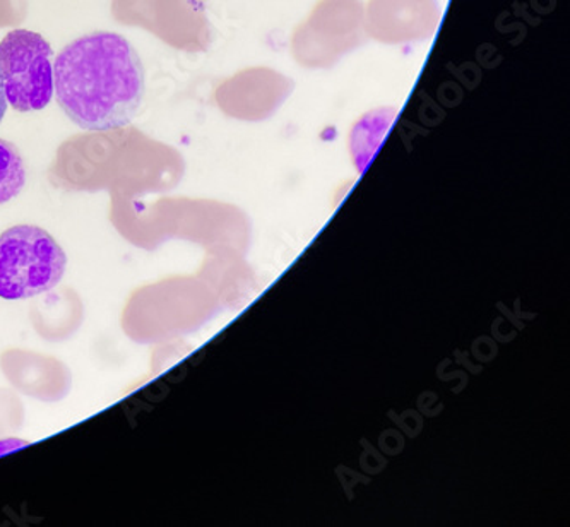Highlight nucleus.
Returning a JSON list of instances; mask_svg holds the SVG:
<instances>
[{
    "label": "nucleus",
    "mask_w": 570,
    "mask_h": 527,
    "mask_svg": "<svg viewBox=\"0 0 570 527\" xmlns=\"http://www.w3.org/2000/svg\"><path fill=\"white\" fill-rule=\"evenodd\" d=\"M396 117V108H381L362 117L353 129L352 145L355 152L356 167L363 170L365 163L374 157L375 149Z\"/></svg>",
    "instance_id": "nucleus-4"
},
{
    "label": "nucleus",
    "mask_w": 570,
    "mask_h": 527,
    "mask_svg": "<svg viewBox=\"0 0 570 527\" xmlns=\"http://www.w3.org/2000/svg\"><path fill=\"white\" fill-rule=\"evenodd\" d=\"M27 186V167L21 151L12 142L0 139V206L12 201Z\"/></svg>",
    "instance_id": "nucleus-5"
},
{
    "label": "nucleus",
    "mask_w": 570,
    "mask_h": 527,
    "mask_svg": "<svg viewBox=\"0 0 570 527\" xmlns=\"http://www.w3.org/2000/svg\"><path fill=\"white\" fill-rule=\"evenodd\" d=\"M53 50L40 33L12 30L0 41L6 101L19 113L40 112L53 97Z\"/></svg>",
    "instance_id": "nucleus-3"
},
{
    "label": "nucleus",
    "mask_w": 570,
    "mask_h": 527,
    "mask_svg": "<svg viewBox=\"0 0 570 527\" xmlns=\"http://www.w3.org/2000/svg\"><path fill=\"white\" fill-rule=\"evenodd\" d=\"M53 93L67 119L89 132L129 126L146 97L145 63L122 34L91 31L53 63Z\"/></svg>",
    "instance_id": "nucleus-1"
},
{
    "label": "nucleus",
    "mask_w": 570,
    "mask_h": 527,
    "mask_svg": "<svg viewBox=\"0 0 570 527\" xmlns=\"http://www.w3.org/2000/svg\"><path fill=\"white\" fill-rule=\"evenodd\" d=\"M8 101H6L4 86H2V76H0V123L4 120Z\"/></svg>",
    "instance_id": "nucleus-6"
},
{
    "label": "nucleus",
    "mask_w": 570,
    "mask_h": 527,
    "mask_svg": "<svg viewBox=\"0 0 570 527\" xmlns=\"http://www.w3.org/2000/svg\"><path fill=\"white\" fill-rule=\"evenodd\" d=\"M67 256L56 238L35 225H18L0 235V298L28 300L62 281Z\"/></svg>",
    "instance_id": "nucleus-2"
}]
</instances>
